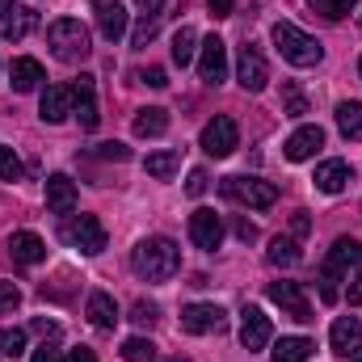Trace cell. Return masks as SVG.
I'll use <instances>...</instances> for the list:
<instances>
[{
    "instance_id": "25",
    "label": "cell",
    "mask_w": 362,
    "mask_h": 362,
    "mask_svg": "<svg viewBox=\"0 0 362 362\" xmlns=\"http://www.w3.org/2000/svg\"><path fill=\"white\" fill-rule=\"evenodd\" d=\"M85 312H89V320L97 325V329H114V325H118V303H114L105 291H93Z\"/></svg>"
},
{
    "instance_id": "14",
    "label": "cell",
    "mask_w": 362,
    "mask_h": 362,
    "mask_svg": "<svg viewBox=\"0 0 362 362\" xmlns=\"http://www.w3.org/2000/svg\"><path fill=\"white\" fill-rule=\"evenodd\" d=\"M270 299L291 316V320H303V325L316 320V316H312V303H308V295H303L299 282H270Z\"/></svg>"
},
{
    "instance_id": "5",
    "label": "cell",
    "mask_w": 362,
    "mask_h": 362,
    "mask_svg": "<svg viewBox=\"0 0 362 362\" xmlns=\"http://www.w3.org/2000/svg\"><path fill=\"white\" fill-rule=\"evenodd\" d=\"M219 189H223L232 202L249 206V211H266V206L278 202V185H274V181H262V177H223Z\"/></svg>"
},
{
    "instance_id": "4",
    "label": "cell",
    "mask_w": 362,
    "mask_h": 362,
    "mask_svg": "<svg viewBox=\"0 0 362 362\" xmlns=\"http://www.w3.org/2000/svg\"><path fill=\"white\" fill-rule=\"evenodd\" d=\"M350 270H362V245L354 236H341L333 249H329V262H325V270H320V295L325 299H337V278Z\"/></svg>"
},
{
    "instance_id": "13",
    "label": "cell",
    "mask_w": 362,
    "mask_h": 362,
    "mask_svg": "<svg viewBox=\"0 0 362 362\" xmlns=\"http://www.w3.org/2000/svg\"><path fill=\"white\" fill-rule=\"evenodd\" d=\"M329 346L341 358H358L362 354V320L358 316H337L333 329H329Z\"/></svg>"
},
{
    "instance_id": "24",
    "label": "cell",
    "mask_w": 362,
    "mask_h": 362,
    "mask_svg": "<svg viewBox=\"0 0 362 362\" xmlns=\"http://www.w3.org/2000/svg\"><path fill=\"white\" fill-rule=\"evenodd\" d=\"M165 131H169V110L148 105V110L135 114V135H139V139H156V135H165Z\"/></svg>"
},
{
    "instance_id": "16",
    "label": "cell",
    "mask_w": 362,
    "mask_h": 362,
    "mask_svg": "<svg viewBox=\"0 0 362 362\" xmlns=\"http://www.w3.org/2000/svg\"><path fill=\"white\" fill-rule=\"evenodd\" d=\"M270 337H274L270 316H266L262 308H245V320H240V346L253 354V350H266Z\"/></svg>"
},
{
    "instance_id": "29",
    "label": "cell",
    "mask_w": 362,
    "mask_h": 362,
    "mask_svg": "<svg viewBox=\"0 0 362 362\" xmlns=\"http://www.w3.org/2000/svg\"><path fill=\"white\" fill-rule=\"evenodd\" d=\"M194 51H198V34L189 25H181L177 34H173V64L177 68H189L194 64Z\"/></svg>"
},
{
    "instance_id": "41",
    "label": "cell",
    "mask_w": 362,
    "mask_h": 362,
    "mask_svg": "<svg viewBox=\"0 0 362 362\" xmlns=\"http://www.w3.org/2000/svg\"><path fill=\"white\" fill-rule=\"evenodd\" d=\"M139 81H144L148 89H165V85H169V76H165V68H148V72H139Z\"/></svg>"
},
{
    "instance_id": "22",
    "label": "cell",
    "mask_w": 362,
    "mask_h": 362,
    "mask_svg": "<svg viewBox=\"0 0 362 362\" xmlns=\"http://www.w3.org/2000/svg\"><path fill=\"white\" fill-rule=\"evenodd\" d=\"M47 76H42V64L38 59H13V68H8V85H13V93H34L38 85H42Z\"/></svg>"
},
{
    "instance_id": "48",
    "label": "cell",
    "mask_w": 362,
    "mask_h": 362,
    "mask_svg": "<svg viewBox=\"0 0 362 362\" xmlns=\"http://www.w3.org/2000/svg\"><path fill=\"white\" fill-rule=\"evenodd\" d=\"M34 333H42V337H59V325H51V320H34Z\"/></svg>"
},
{
    "instance_id": "40",
    "label": "cell",
    "mask_w": 362,
    "mask_h": 362,
    "mask_svg": "<svg viewBox=\"0 0 362 362\" xmlns=\"http://www.w3.org/2000/svg\"><path fill=\"white\" fill-rule=\"evenodd\" d=\"M97 156H101V160H131V148H122V144H101Z\"/></svg>"
},
{
    "instance_id": "32",
    "label": "cell",
    "mask_w": 362,
    "mask_h": 362,
    "mask_svg": "<svg viewBox=\"0 0 362 362\" xmlns=\"http://www.w3.org/2000/svg\"><path fill=\"white\" fill-rule=\"evenodd\" d=\"M122 358L127 362H152L156 358V346H152L148 337H127V341H122Z\"/></svg>"
},
{
    "instance_id": "52",
    "label": "cell",
    "mask_w": 362,
    "mask_h": 362,
    "mask_svg": "<svg viewBox=\"0 0 362 362\" xmlns=\"http://www.w3.org/2000/svg\"><path fill=\"white\" fill-rule=\"evenodd\" d=\"M358 72H362V64H358Z\"/></svg>"
},
{
    "instance_id": "3",
    "label": "cell",
    "mask_w": 362,
    "mask_h": 362,
    "mask_svg": "<svg viewBox=\"0 0 362 362\" xmlns=\"http://www.w3.org/2000/svg\"><path fill=\"white\" fill-rule=\"evenodd\" d=\"M47 47H51V55L59 59V64H85L89 59V30L76 21V17H59V21H51V30H47Z\"/></svg>"
},
{
    "instance_id": "19",
    "label": "cell",
    "mask_w": 362,
    "mask_h": 362,
    "mask_svg": "<svg viewBox=\"0 0 362 362\" xmlns=\"http://www.w3.org/2000/svg\"><path fill=\"white\" fill-rule=\"evenodd\" d=\"M72 85H47L42 89V101H38V114H42V122H64L68 114H72Z\"/></svg>"
},
{
    "instance_id": "18",
    "label": "cell",
    "mask_w": 362,
    "mask_h": 362,
    "mask_svg": "<svg viewBox=\"0 0 362 362\" xmlns=\"http://www.w3.org/2000/svg\"><path fill=\"white\" fill-rule=\"evenodd\" d=\"M93 13H97V30H101L105 42H118V38L127 34V8H122L118 0H97Z\"/></svg>"
},
{
    "instance_id": "36",
    "label": "cell",
    "mask_w": 362,
    "mask_h": 362,
    "mask_svg": "<svg viewBox=\"0 0 362 362\" xmlns=\"http://www.w3.org/2000/svg\"><path fill=\"white\" fill-rule=\"evenodd\" d=\"M156 25H160V17H144V21L135 25V34H131V42H135V47H148V42L156 38Z\"/></svg>"
},
{
    "instance_id": "17",
    "label": "cell",
    "mask_w": 362,
    "mask_h": 362,
    "mask_svg": "<svg viewBox=\"0 0 362 362\" xmlns=\"http://www.w3.org/2000/svg\"><path fill=\"white\" fill-rule=\"evenodd\" d=\"M320 148H325V131H320V127H299V131L282 144V156L299 165V160H312Z\"/></svg>"
},
{
    "instance_id": "45",
    "label": "cell",
    "mask_w": 362,
    "mask_h": 362,
    "mask_svg": "<svg viewBox=\"0 0 362 362\" xmlns=\"http://www.w3.org/2000/svg\"><path fill=\"white\" fill-rule=\"evenodd\" d=\"M68 362H97V354H93L89 346H76V350L68 354Z\"/></svg>"
},
{
    "instance_id": "2",
    "label": "cell",
    "mask_w": 362,
    "mask_h": 362,
    "mask_svg": "<svg viewBox=\"0 0 362 362\" xmlns=\"http://www.w3.org/2000/svg\"><path fill=\"white\" fill-rule=\"evenodd\" d=\"M270 38H274V47H278V55L286 64H295V68H316L325 59V47L312 34H303L299 25H291V21H278L270 30Z\"/></svg>"
},
{
    "instance_id": "6",
    "label": "cell",
    "mask_w": 362,
    "mask_h": 362,
    "mask_svg": "<svg viewBox=\"0 0 362 362\" xmlns=\"http://www.w3.org/2000/svg\"><path fill=\"white\" fill-rule=\"evenodd\" d=\"M64 240H68L72 249H81L85 257H97V253L105 249V228H101L97 215H72V219L64 223Z\"/></svg>"
},
{
    "instance_id": "26",
    "label": "cell",
    "mask_w": 362,
    "mask_h": 362,
    "mask_svg": "<svg viewBox=\"0 0 362 362\" xmlns=\"http://www.w3.org/2000/svg\"><path fill=\"white\" fill-rule=\"evenodd\" d=\"M144 169H148V177H173V173H177L181 169V152L177 148H165V152H152V156H148V160H144Z\"/></svg>"
},
{
    "instance_id": "39",
    "label": "cell",
    "mask_w": 362,
    "mask_h": 362,
    "mask_svg": "<svg viewBox=\"0 0 362 362\" xmlns=\"http://www.w3.org/2000/svg\"><path fill=\"white\" fill-rule=\"evenodd\" d=\"M206 173H202V169H194V173H189V181H185V194H189V198H202V194H206Z\"/></svg>"
},
{
    "instance_id": "7",
    "label": "cell",
    "mask_w": 362,
    "mask_h": 362,
    "mask_svg": "<svg viewBox=\"0 0 362 362\" xmlns=\"http://www.w3.org/2000/svg\"><path fill=\"white\" fill-rule=\"evenodd\" d=\"M236 144H240V131H236V122H232L228 114H215V118L202 127V152H206V156L223 160V156L236 152Z\"/></svg>"
},
{
    "instance_id": "30",
    "label": "cell",
    "mask_w": 362,
    "mask_h": 362,
    "mask_svg": "<svg viewBox=\"0 0 362 362\" xmlns=\"http://www.w3.org/2000/svg\"><path fill=\"white\" fill-rule=\"evenodd\" d=\"M299 245L291 240V236H274L270 240V262L274 266H282V270H291V266H299Z\"/></svg>"
},
{
    "instance_id": "34",
    "label": "cell",
    "mask_w": 362,
    "mask_h": 362,
    "mask_svg": "<svg viewBox=\"0 0 362 362\" xmlns=\"http://www.w3.org/2000/svg\"><path fill=\"white\" fill-rule=\"evenodd\" d=\"M0 354L4 358H21L25 354V329H4L0 333Z\"/></svg>"
},
{
    "instance_id": "10",
    "label": "cell",
    "mask_w": 362,
    "mask_h": 362,
    "mask_svg": "<svg viewBox=\"0 0 362 362\" xmlns=\"http://www.w3.org/2000/svg\"><path fill=\"white\" fill-rule=\"evenodd\" d=\"M189 240H194L202 253H215V249L223 245V219H219L215 211L198 206V211L189 215Z\"/></svg>"
},
{
    "instance_id": "8",
    "label": "cell",
    "mask_w": 362,
    "mask_h": 362,
    "mask_svg": "<svg viewBox=\"0 0 362 362\" xmlns=\"http://www.w3.org/2000/svg\"><path fill=\"white\" fill-rule=\"evenodd\" d=\"M228 329V312L219 303H189L181 308V333L206 337V333H223Z\"/></svg>"
},
{
    "instance_id": "23",
    "label": "cell",
    "mask_w": 362,
    "mask_h": 362,
    "mask_svg": "<svg viewBox=\"0 0 362 362\" xmlns=\"http://www.w3.org/2000/svg\"><path fill=\"white\" fill-rule=\"evenodd\" d=\"M350 177H354V173H350V165H346V160H325V165H320V169H316V189H320V194H341V189H346V185H350Z\"/></svg>"
},
{
    "instance_id": "1",
    "label": "cell",
    "mask_w": 362,
    "mask_h": 362,
    "mask_svg": "<svg viewBox=\"0 0 362 362\" xmlns=\"http://www.w3.org/2000/svg\"><path fill=\"white\" fill-rule=\"evenodd\" d=\"M131 270L139 274L144 282H165L181 270V249L169 240V236H148L135 245L131 253Z\"/></svg>"
},
{
    "instance_id": "46",
    "label": "cell",
    "mask_w": 362,
    "mask_h": 362,
    "mask_svg": "<svg viewBox=\"0 0 362 362\" xmlns=\"http://www.w3.org/2000/svg\"><path fill=\"white\" fill-rule=\"evenodd\" d=\"M291 232H295V236H303V232H308V211H295V219H291Z\"/></svg>"
},
{
    "instance_id": "49",
    "label": "cell",
    "mask_w": 362,
    "mask_h": 362,
    "mask_svg": "<svg viewBox=\"0 0 362 362\" xmlns=\"http://www.w3.org/2000/svg\"><path fill=\"white\" fill-rule=\"evenodd\" d=\"M346 299H350V303H362V274L354 278V282H350V291H346Z\"/></svg>"
},
{
    "instance_id": "51",
    "label": "cell",
    "mask_w": 362,
    "mask_h": 362,
    "mask_svg": "<svg viewBox=\"0 0 362 362\" xmlns=\"http://www.w3.org/2000/svg\"><path fill=\"white\" fill-rule=\"evenodd\" d=\"M358 21H362V13H358Z\"/></svg>"
},
{
    "instance_id": "38",
    "label": "cell",
    "mask_w": 362,
    "mask_h": 362,
    "mask_svg": "<svg viewBox=\"0 0 362 362\" xmlns=\"http://www.w3.org/2000/svg\"><path fill=\"white\" fill-rule=\"evenodd\" d=\"M131 320H135V325H156V303H144V299H139V303L131 308Z\"/></svg>"
},
{
    "instance_id": "21",
    "label": "cell",
    "mask_w": 362,
    "mask_h": 362,
    "mask_svg": "<svg viewBox=\"0 0 362 362\" xmlns=\"http://www.w3.org/2000/svg\"><path fill=\"white\" fill-rule=\"evenodd\" d=\"M8 253H13L17 266H38V262L47 257V245H42V236H34V232H13Z\"/></svg>"
},
{
    "instance_id": "44",
    "label": "cell",
    "mask_w": 362,
    "mask_h": 362,
    "mask_svg": "<svg viewBox=\"0 0 362 362\" xmlns=\"http://www.w3.org/2000/svg\"><path fill=\"white\" fill-rule=\"evenodd\" d=\"M236 0H211V17H232Z\"/></svg>"
},
{
    "instance_id": "28",
    "label": "cell",
    "mask_w": 362,
    "mask_h": 362,
    "mask_svg": "<svg viewBox=\"0 0 362 362\" xmlns=\"http://www.w3.org/2000/svg\"><path fill=\"white\" fill-rule=\"evenodd\" d=\"M337 127L346 139H362V101H341L337 105Z\"/></svg>"
},
{
    "instance_id": "11",
    "label": "cell",
    "mask_w": 362,
    "mask_h": 362,
    "mask_svg": "<svg viewBox=\"0 0 362 362\" xmlns=\"http://www.w3.org/2000/svg\"><path fill=\"white\" fill-rule=\"evenodd\" d=\"M198 76L206 81V85H223L228 81V47H223V38H202V55H198Z\"/></svg>"
},
{
    "instance_id": "43",
    "label": "cell",
    "mask_w": 362,
    "mask_h": 362,
    "mask_svg": "<svg viewBox=\"0 0 362 362\" xmlns=\"http://www.w3.org/2000/svg\"><path fill=\"white\" fill-rule=\"evenodd\" d=\"M135 4H139L144 17H160V8H165V0H135Z\"/></svg>"
},
{
    "instance_id": "53",
    "label": "cell",
    "mask_w": 362,
    "mask_h": 362,
    "mask_svg": "<svg viewBox=\"0 0 362 362\" xmlns=\"http://www.w3.org/2000/svg\"><path fill=\"white\" fill-rule=\"evenodd\" d=\"M354 362H362V358H354Z\"/></svg>"
},
{
    "instance_id": "15",
    "label": "cell",
    "mask_w": 362,
    "mask_h": 362,
    "mask_svg": "<svg viewBox=\"0 0 362 362\" xmlns=\"http://www.w3.org/2000/svg\"><path fill=\"white\" fill-rule=\"evenodd\" d=\"M34 25V8L17 4V0H0V38L4 42H21Z\"/></svg>"
},
{
    "instance_id": "35",
    "label": "cell",
    "mask_w": 362,
    "mask_h": 362,
    "mask_svg": "<svg viewBox=\"0 0 362 362\" xmlns=\"http://www.w3.org/2000/svg\"><path fill=\"white\" fill-rule=\"evenodd\" d=\"M21 173H25V169H21V160H17V152H13V148H0V177L21 181Z\"/></svg>"
},
{
    "instance_id": "20",
    "label": "cell",
    "mask_w": 362,
    "mask_h": 362,
    "mask_svg": "<svg viewBox=\"0 0 362 362\" xmlns=\"http://www.w3.org/2000/svg\"><path fill=\"white\" fill-rule=\"evenodd\" d=\"M47 206H51L55 215H72V211H76V181L68 177V173L47 177Z\"/></svg>"
},
{
    "instance_id": "33",
    "label": "cell",
    "mask_w": 362,
    "mask_h": 362,
    "mask_svg": "<svg viewBox=\"0 0 362 362\" xmlns=\"http://www.w3.org/2000/svg\"><path fill=\"white\" fill-rule=\"evenodd\" d=\"M320 17H329V21H341V17H350L354 13V0H308Z\"/></svg>"
},
{
    "instance_id": "12",
    "label": "cell",
    "mask_w": 362,
    "mask_h": 362,
    "mask_svg": "<svg viewBox=\"0 0 362 362\" xmlns=\"http://www.w3.org/2000/svg\"><path fill=\"white\" fill-rule=\"evenodd\" d=\"M72 114H76V122H81V131H93L97 127V81H93L89 72H81L76 81H72Z\"/></svg>"
},
{
    "instance_id": "37",
    "label": "cell",
    "mask_w": 362,
    "mask_h": 362,
    "mask_svg": "<svg viewBox=\"0 0 362 362\" xmlns=\"http://www.w3.org/2000/svg\"><path fill=\"white\" fill-rule=\"evenodd\" d=\"M17 303H21V291H17L13 282H4V278H0V316L17 312Z\"/></svg>"
},
{
    "instance_id": "27",
    "label": "cell",
    "mask_w": 362,
    "mask_h": 362,
    "mask_svg": "<svg viewBox=\"0 0 362 362\" xmlns=\"http://www.w3.org/2000/svg\"><path fill=\"white\" fill-rule=\"evenodd\" d=\"M312 341L308 337H282L278 346H274V362H308L312 358Z\"/></svg>"
},
{
    "instance_id": "50",
    "label": "cell",
    "mask_w": 362,
    "mask_h": 362,
    "mask_svg": "<svg viewBox=\"0 0 362 362\" xmlns=\"http://www.w3.org/2000/svg\"><path fill=\"white\" fill-rule=\"evenodd\" d=\"M169 362H189V358H169Z\"/></svg>"
},
{
    "instance_id": "31",
    "label": "cell",
    "mask_w": 362,
    "mask_h": 362,
    "mask_svg": "<svg viewBox=\"0 0 362 362\" xmlns=\"http://www.w3.org/2000/svg\"><path fill=\"white\" fill-rule=\"evenodd\" d=\"M282 114H291V118H303V114H308V97L299 93L295 81H286V85H282Z\"/></svg>"
},
{
    "instance_id": "42",
    "label": "cell",
    "mask_w": 362,
    "mask_h": 362,
    "mask_svg": "<svg viewBox=\"0 0 362 362\" xmlns=\"http://www.w3.org/2000/svg\"><path fill=\"white\" fill-rule=\"evenodd\" d=\"M30 362H64V354H59L55 346H47V341H42V346L34 350V358H30Z\"/></svg>"
},
{
    "instance_id": "9",
    "label": "cell",
    "mask_w": 362,
    "mask_h": 362,
    "mask_svg": "<svg viewBox=\"0 0 362 362\" xmlns=\"http://www.w3.org/2000/svg\"><path fill=\"white\" fill-rule=\"evenodd\" d=\"M236 81L245 85L249 93H262L270 85V68H266V55L253 47V42H245L240 47V55H236Z\"/></svg>"
},
{
    "instance_id": "47",
    "label": "cell",
    "mask_w": 362,
    "mask_h": 362,
    "mask_svg": "<svg viewBox=\"0 0 362 362\" xmlns=\"http://www.w3.org/2000/svg\"><path fill=\"white\" fill-rule=\"evenodd\" d=\"M236 236H240V240H257V228H253L249 219H240V223H236Z\"/></svg>"
}]
</instances>
